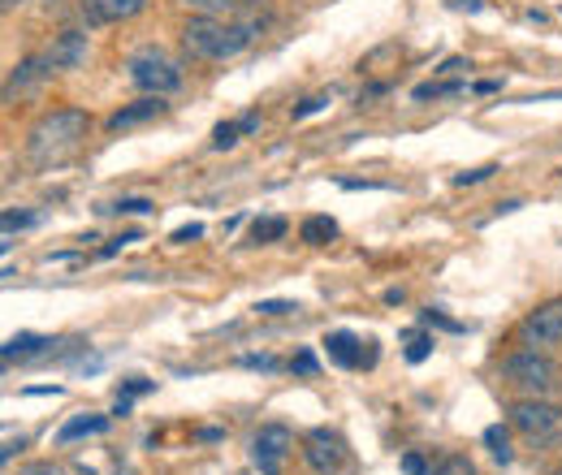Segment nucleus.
<instances>
[{
  "mask_svg": "<svg viewBox=\"0 0 562 475\" xmlns=\"http://www.w3.org/2000/svg\"><path fill=\"white\" fill-rule=\"evenodd\" d=\"M290 372H299V376H312V372H316V354H312V350H299V354L290 359Z\"/></svg>",
  "mask_w": 562,
  "mask_h": 475,
  "instance_id": "32",
  "label": "nucleus"
},
{
  "mask_svg": "<svg viewBox=\"0 0 562 475\" xmlns=\"http://www.w3.org/2000/svg\"><path fill=\"white\" fill-rule=\"evenodd\" d=\"M87 48H91V43H87V30H61V35L48 43L43 57H48L52 70H78V65L87 61Z\"/></svg>",
  "mask_w": 562,
  "mask_h": 475,
  "instance_id": "12",
  "label": "nucleus"
},
{
  "mask_svg": "<svg viewBox=\"0 0 562 475\" xmlns=\"http://www.w3.org/2000/svg\"><path fill=\"white\" fill-rule=\"evenodd\" d=\"M459 70H472V61H463V57H450V61H441V65H437V74H459Z\"/></svg>",
  "mask_w": 562,
  "mask_h": 475,
  "instance_id": "37",
  "label": "nucleus"
},
{
  "mask_svg": "<svg viewBox=\"0 0 562 475\" xmlns=\"http://www.w3.org/2000/svg\"><path fill=\"white\" fill-rule=\"evenodd\" d=\"M498 376L511 393L520 398H546L554 385H559V363L550 359V350H533V346H515L502 363H498Z\"/></svg>",
  "mask_w": 562,
  "mask_h": 475,
  "instance_id": "3",
  "label": "nucleus"
},
{
  "mask_svg": "<svg viewBox=\"0 0 562 475\" xmlns=\"http://www.w3.org/2000/svg\"><path fill=\"white\" fill-rule=\"evenodd\" d=\"M420 320H424V324H437V328H446V333H463V324H459V320H446L441 312H433V308H428Z\"/></svg>",
  "mask_w": 562,
  "mask_h": 475,
  "instance_id": "33",
  "label": "nucleus"
},
{
  "mask_svg": "<svg viewBox=\"0 0 562 475\" xmlns=\"http://www.w3.org/2000/svg\"><path fill=\"white\" fill-rule=\"evenodd\" d=\"M498 87H502V83H498V78H485V83H476V87H472V91H476V96H494V91H498Z\"/></svg>",
  "mask_w": 562,
  "mask_h": 475,
  "instance_id": "39",
  "label": "nucleus"
},
{
  "mask_svg": "<svg viewBox=\"0 0 562 475\" xmlns=\"http://www.w3.org/2000/svg\"><path fill=\"white\" fill-rule=\"evenodd\" d=\"M165 96H143V100H135V104H122L109 122H104V130L109 135H122V130H135V126H148V122H157V117H165Z\"/></svg>",
  "mask_w": 562,
  "mask_h": 475,
  "instance_id": "10",
  "label": "nucleus"
},
{
  "mask_svg": "<svg viewBox=\"0 0 562 475\" xmlns=\"http://www.w3.org/2000/svg\"><path fill=\"white\" fill-rule=\"evenodd\" d=\"M290 450H295V433L286 424H260V433L251 437V467H255V475H282Z\"/></svg>",
  "mask_w": 562,
  "mask_h": 475,
  "instance_id": "6",
  "label": "nucleus"
},
{
  "mask_svg": "<svg viewBox=\"0 0 562 475\" xmlns=\"http://www.w3.org/2000/svg\"><path fill=\"white\" fill-rule=\"evenodd\" d=\"M515 346H533V350H559L562 346V299L541 303L537 312L515 324Z\"/></svg>",
  "mask_w": 562,
  "mask_h": 475,
  "instance_id": "7",
  "label": "nucleus"
},
{
  "mask_svg": "<svg viewBox=\"0 0 562 475\" xmlns=\"http://www.w3.org/2000/svg\"><path fill=\"white\" fill-rule=\"evenodd\" d=\"M221 437H225L221 428H203V433H199V441H221Z\"/></svg>",
  "mask_w": 562,
  "mask_h": 475,
  "instance_id": "41",
  "label": "nucleus"
},
{
  "mask_svg": "<svg viewBox=\"0 0 562 475\" xmlns=\"http://www.w3.org/2000/svg\"><path fill=\"white\" fill-rule=\"evenodd\" d=\"M126 78L130 87H139L143 96H170L183 87V65L165 52V48H139L126 61Z\"/></svg>",
  "mask_w": 562,
  "mask_h": 475,
  "instance_id": "4",
  "label": "nucleus"
},
{
  "mask_svg": "<svg viewBox=\"0 0 562 475\" xmlns=\"http://www.w3.org/2000/svg\"><path fill=\"white\" fill-rule=\"evenodd\" d=\"M61 393V385H35V389H26V398H57Z\"/></svg>",
  "mask_w": 562,
  "mask_h": 475,
  "instance_id": "38",
  "label": "nucleus"
},
{
  "mask_svg": "<svg viewBox=\"0 0 562 475\" xmlns=\"http://www.w3.org/2000/svg\"><path fill=\"white\" fill-rule=\"evenodd\" d=\"M433 475H476V467H472L467 454H441V459L433 463Z\"/></svg>",
  "mask_w": 562,
  "mask_h": 475,
  "instance_id": "19",
  "label": "nucleus"
},
{
  "mask_svg": "<svg viewBox=\"0 0 562 475\" xmlns=\"http://www.w3.org/2000/svg\"><path fill=\"white\" fill-rule=\"evenodd\" d=\"M467 83H459V78H450V83H424V87H415L411 96L415 100H441V96H459Z\"/></svg>",
  "mask_w": 562,
  "mask_h": 475,
  "instance_id": "20",
  "label": "nucleus"
},
{
  "mask_svg": "<svg viewBox=\"0 0 562 475\" xmlns=\"http://www.w3.org/2000/svg\"><path fill=\"white\" fill-rule=\"evenodd\" d=\"M13 4H22V0H4V9H13Z\"/></svg>",
  "mask_w": 562,
  "mask_h": 475,
  "instance_id": "43",
  "label": "nucleus"
},
{
  "mask_svg": "<svg viewBox=\"0 0 562 475\" xmlns=\"http://www.w3.org/2000/svg\"><path fill=\"white\" fill-rule=\"evenodd\" d=\"M91 135V117L83 109H52L26 130V160L35 168H61L65 160L83 152Z\"/></svg>",
  "mask_w": 562,
  "mask_h": 475,
  "instance_id": "1",
  "label": "nucleus"
},
{
  "mask_svg": "<svg viewBox=\"0 0 562 475\" xmlns=\"http://www.w3.org/2000/svg\"><path fill=\"white\" fill-rule=\"evenodd\" d=\"M325 354L338 367H376V341H360L351 328H334L325 337Z\"/></svg>",
  "mask_w": 562,
  "mask_h": 475,
  "instance_id": "9",
  "label": "nucleus"
},
{
  "mask_svg": "<svg viewBox=\"0 0 562 475\" xmlns=\"http://www.w3.org/2000/svg\"><path fill=\"white\" fill-rule=\"evenodd\" d=\"M148 9V0H83V22L87 26H117V22H130Z\"/></svg>",
  "mask_w": 562,
  "mask_h": 475,
  "instance_id": "11",
  "label": "nucleus"
},
{
  "mask_svg": "<svg viewBox=\"0 0 562 475\" xmlns=\"http://www.w3.org/2000/svg\"><path fill=\"white\" fill-rule=\"evenodd\" d=\"M52 346H57L52 337H39V333H17V337H9V341H4L0 359H4V367H9V363H35V359H52V354H57Z\"/></svg>",
  "mask_w": 562,
  "mask_h": 475,
  "instance_id": "13",
  "label": "nucleus"
},
{
  "mask_svg": "<svg viewBox=\"0 0 562 475\" xmlns=\"http://www.w3.org/2000/svg\"><path fill=\"white\" fill-rule=\"evenodd\" d=\"M187 9H195V13H203V17H225L238 0H183Z\"/></svg>",
  "mask_w": 562,
  "mask_h": 475,
  "instance_id": "24",
  "label": "nucleus"
},
{
  "mask_svg": "<svg viewBox=\"0 0 562 475\" xmlns=\"http://www.w3.org/2000/svg\"><path fill=\"white\" fill-rule=\"evenodd\" d=\"M325 104H329V91H321V96H308L303 104H295V113H290V117H295V122H303V117H312V113H321Z\"/></svg>",
  "mask_w": 562,
  "mask_h": 475,
  "instance_id": "28",
  "label": "nucleus"
},
{
  "mask_svg": "<svg viewBox=\"0 0 562 475\" xmlns=\"http://www.w3.org/2000/svg\"><path fill=\"white\" fill-rule=\"evenodd\" d=\"M238 139H242V126H238V122H221V126L212 130V152H229Z\"/></svg>",
  "mask_w": 562,
  "mask_h": 475,
  "instance_id": "23",
  "label": "nucleus"
},
{
  "mask_svg": "<svg viewBox=\"0 0 562 475\" xmlns=\"http://www.w3.org/2000/svg\"><path fill=\"white\" fill-rule=\"evenodd\" d=\"M242 475H251V472H242Z\"/></svg>",
  "mask_w": 562,
  "mask_h": 475,
  "instance_id": "45",
  "label": "nucleus"
},
{
  "mask_svg": "<svg viewBox=\"0 0 562 475\" xmlns=\"http://www.w3.org/2000/svg\"><path fill=\"white\" fill-rule=\"evenodd\" d=\"M17 475H65L57 463H26V467H17Z\"/></svg>",
  "mask_w": 562,
  "mask_h": 475,
  "instance_id": "35",
  "label": "nucleus"
},
{
  "mask_svg": "<svg viewBox=\"0 0 562 475\" xmlns=\"http://www.w3.org/2000/svg\"><path fill=\"white\" fill-rule=\"evenodd\" d=\"M52 74V65H48V57L39 52V57H22L13 70H9V78H4V100H13V91H30L35 83H43Z\"/></svg>",
  "mask_w": 562,
  "mask_h": 475,
  "instance_id": "14",
  "label": "nucleus"
},
{
  "mask_svg": "<svg viewBox=\"0 0 562 475\" xmlns=\"http://www.w3.org/2000/svg\"><path fill=\"white\" fill-rule=\"evenodd\" d=\"M130 242H139V234H117V238H113V242H109L100 255L109 260V255H117V251H122V247H130Z\"/></svg>",
  "mask_w": 562,
  "mask_h": 475,
  "instance_id": "36",
  "label": "nucleus"
},
{
  "mask_svg": "<svg viewBox=\"0 0 562 475\" xmlns=\"http://www.w3.org/2000/svg\"><path fill=\"white\" fill-rule=\"evenodd\" d=\"M104 212H117V216H143V212H152V203H148V199H117V203H109Z\"/></svg>",
  "mask_w": 562,
  "mask_h": 475,
  "instance_id": "27",
  "label": "nucleus"
},
{
  "mask_svg": "<svg viewBox=\"0 0 562 475\" xmlns=\"http://www.w3.org/2000/svg\"><path fill=\"white\" fill-rule=\"evenodd\" d=\"M238 363L242 367H260V372H277L282 367V359H273V354H242Z\"/></svg>",
  "mask_w": 562,
  "mask_h": 475,
  "instance_id": "30",
  "label": "nucleus"
},
{
  "mask_svg": "<svg viewBox=\"0 0 562 475\" xmlns=\"http://www.w3.org/2000/svg\"><path fill=\"white\" fill-rule=\"evenodd\" d=\"M507 424H511L524 441L546 446V441H554L562 433V407L550 402V398H515V402L507 407Z\"/></svg>",
  "mask_w": 562,
  "mask_h": 475,
  "instance_id": "5",
  "label": "nucleus"
},
{
  "mask_svg": "<svg viewBox=\"0 0 562 475\" xmlns=\"http://www.w3.org/2000/svg\"><path fill=\"white\" fill-rule=\"evenodd\" d=\"M402 299H407V295H402V290H385V303H389V308H398V303H402Z\"/></svg>",
  "mask_w": 562,
  "mask_h": 475,
  "instance_id": "40",
  "label": "nucleus"
},
{
  "mask_svg": "<svg viewBox=\"0 0 562 475\" xmlns=\"http://www.w3.org/2000/svg\"><path fill=\"white\" fill-rule=\"evenodd\" d=\"M511 433H515L511 424H489V428L480 433V441H485V450L494 454V463H498V467H511V463H515V446H511Z\"/></svg>",
  "mask_w": 562,
  "mask_h": 475,
  "instance_id": "16",
  "label": "nucleus"
},
{
  "mask_svg": "<svg viewBox=\"0 0 562 475\" xmlns=\"http://www.w3.org/2000/svg\"><path fill=\"white\" fill-rule=\"evenodd\" d=\"M494 173H498V164H476V168L454 173V186H476V182H489Z\"/></svg>",
  "mask_w": 562,
  "mask_h": 475,
  "instance_id": "25",
  "label": "nucleus"
},
{
  "mask_svg": "<svg viewBox=\"0 0 562 475\" xmlns=\"http://www.w3.org/2000/svg\"><path fill=\"white\" fill-rule=\"evenodd\" d=\"M299 238H303L308 247H329V242L338 238V221H334V216H308V221L299 225Z\"/></svg>",
  "mask_w": 562,
  "mask_h": 475,
  "instance_id": "17",
  "label": "nucleus"
},
{
  "mask_svg": "<svg viewBox=\"0 0 562 475\" xmlns=\"http://www.w3.org/2000/svg\"><path fill=\"white\" fill-rule=\"evenodd\" d=\"M157 389V380H148V376H130V380H122V389H117V398H143V393H152Z\"/></svg>",
  "mask_w": 562,
  "mask_h": 475,
  "instance_id": "26",
  "label": "nucleus"
},
{
  "mask_svg": "<svg viewBox=\"0 0 562 475\" xmlns=\"http://www.w3.org/2000/svg\"><path fill=\"white\" fill-rule=\"evenodd\" d=\"M109 424H113V415L83 411V415L65 420V424L57 428V446H74V441H83V437H100V433H109Z\"/></svg>",
  "mask_w": 562,
  "mask_h": 475,
  "instance_id": "15",
  "label": "nucleus"
},
{
  "mask_svg": "<svg viewBox=\"0 0 562 475\" xmlns=\"http://www.w3.org/2000/svg\"><path fill=\"white\" fill-rule=\"evenodd\" d=\"M402 472L407 475H433V463H424V454H402Z\"/></svg>",
  "mask_w": 562,
  "mask_h": 475,
  "instance_id": "31",
  "label": "nucleus"
},
{
  "mask_svg": "<svg viewBox=\"0 0 562 475\" xmlns=\"http://www.w3.org/2000/svg\"><path fill=\"white\" fill-rule=\"evenodd\" d=\"M195 238H203V225H199V221H190V225L170 234V242H195Z\"/></svg>",
  "mask_w": 562,
  "mask_h": 475,
  "instance_id": "34",
  "label": "nucleus"
},
{
  "mask_svg": "<svg viewBox=\"0 0 562 475\" xmlns=\"http://www.w3.org/2000/svg\"><path fill=\"white\" fill-rule=\"evenodd\" d=\"M347 441L334 433V428H312L303 437V463L312 467L316 475H338L347 467Z\"/></svg>",
  "mask_w": 562,
  "mask_h": 475,
  "instance_id": "8",
  "label": "nucleus"
},
{
  "mask_svg": "<svg viewBox=\"0 0 562 475\" xmlns=\"http://www.w3.org/2000/svg\"><path fill=\"white\" fill-rule=\"evenodd\" d=\"M260 26L264 22H255V17H247V22H221V17L195 13L187 26H183V48H187V57H195V61H234L238 52L251 48V39H255Z\"/></svg>",
  "mask_w": 562,
  "mask_h": 475,
  "instance_id": "2",
  "label": "nucleus"
},
{
  "mask_svg": "<svg viewBox=\"0 0 562 475\" xmlns=\"http://www.w3.org/2000/svg\"><path fill=\"white\" fill-rule=\"evenodd\" d=\"M286 229H290L286 216H260V221H251V247H268L277 238H286Z\"/></svg>",
  "mask_w": 562,
  "mask_h": 475,
  "instance_id": "18",
  "label": "nucleus"
},
{
  "mask_svg": "<svg viewBox=\"0 0 562 475\" xmlns=\"http://www.w3.org/2000/svg\"><path fill=\"white\" fill-rule=\"evenodd\" d=\"M433 346H437V341H433L428 333H407V350H402V354H407V363H424V359L433 354Z\"/></svg>",
  "mask_w": 562,
  "mask_h": 475,
  "instance_id": "22",
  "label": "nucleus"
},
{
  "mask_svg": "<svg viewBox=\"0 0 562 475\" xmlns=\"http://www.w3.org/2000/svg\"><path fill=\"white\" fill-rule=\"evenodd\" d=\"M255 312H260V316H295V312H299V303H286V299H264V303H255Z\"/></svg>",
  "mask_w": 562,
  "mask_h": 475,
  "instance_id": "29",
  "label": "nucleus"
},
{
  "mask_svg": "<svg viewBox=\"0 0 562 475\" xmlns=\"http://www.w3.org/2000/svg\"><path fill=\"white\" fill-rule=\"evenodd\" d=\"M30 225H35V212H13V208H9V212L0 216V229H4V251L13 247L9 238H13L17 229H30Z\"/></svg>",
  "mask_w": 562,
  "mask_h": 475,
  "instance_id": "21",
  "label": "nucleus"
},
{
  "mask_svg": "<svg viewBox=\"0 0 562 475\" xmlns=\"http://www.w3.org/2000/svg\"><path fill=\"white\" fill-rule=\"evenodd\" d=\"M546 475H562V463H559V467H554V472H546Z\"/></svg>",
  "mask_w": 562,
  "mask_h": 475,
  "instance_id": "44",
  "label": "nucleus"
},
{
  "mask_svg": "<svg viewBox=\"0 0 562 475\" xmlns=\"http://www.w3.org/2000/svg\"><path fill=\"white\" fill-rule=\"evenodd\" d=\"M454 4H463V9H472V13H476V9H485V0H454Z\"/></svg>",
  "mask_w": 562,
  "mask_h": 475,
  "instance_id": "42",
  "label": "nucleus"
}]
</instances>
